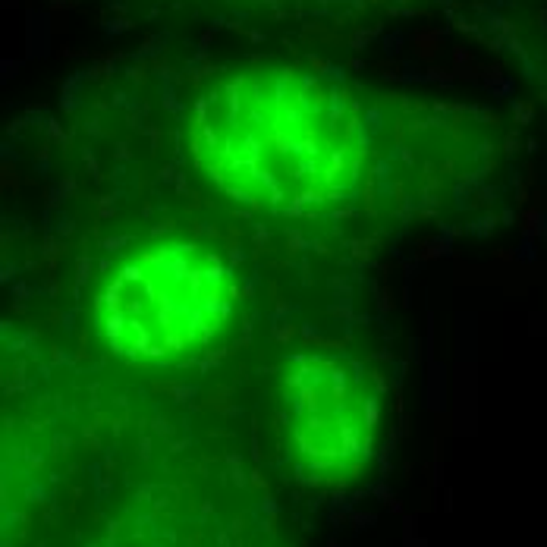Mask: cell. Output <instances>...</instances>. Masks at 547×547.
Listing matches in <instances>:
<instances>
[{"label": "cell", "mask_w": 547, "mask_h": 547, "mask_svg": "<svg viewBox=\"0 0 547 547\" xmlns=\"http://www.w3.org/2000/svg\"><path fill=\"white\" fill-rule=\"evenodd\" d=\"M199 173L274 218H308L353 199L365 164L356 101L293 60H255L201 92L192 113Z\"/></svg>", "instance_id": "1"}, {"label": "cell", "mask_w": 547, "mask_h": 547, "mask_svg": "<svg viewBox=\"0 0 547 547\" xmlns=\"http://www.w3.org/2000/svg\"><path fill=\"white\" fill-rule=\"evenodd\" d=\"M236 318V287L220 255L189 239L132 252L98 296L104 343L139 365H180L224 343Z\"/></svg>", "instance_id": "2"}, {"label": "cell", "mask_w": 547, "mask_h": 547, "mask_svg": "<svg viewBox=\"0 0 547 547\" xmlns=\"http://www.w3.org/2000/svg\"><path fill=\"white\" fill-rule=\"evenodd\" d=\"M287 431L299 465L340 482L375 447L377 403L368 377L340 359H299L287 375Z\"/></svg>", "instance_id": "3"}]
</instances>
